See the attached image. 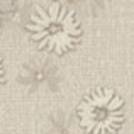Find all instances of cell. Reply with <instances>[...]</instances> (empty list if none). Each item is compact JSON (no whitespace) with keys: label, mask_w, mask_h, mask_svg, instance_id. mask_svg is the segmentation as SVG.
I'll return each instance as SVG.
<instances>
[{"label":"cell","mask_w":134,"mask_h":134,"mask_svg":"<svg viewBox=\"0 0 134 134\" xmlns=\"http://www.w3.org/2000/svg\"><path fill=\"white\" fill-rule=\"evenodd\" d=\"M26 29L37 48L49 54L71 51L82 37V26L75 10L56 2L34 7L29 12Z\"/></svg>","instance_id":"obj_1"},{"label":"cell","mask_w":134,"mask_h":134,"mask_svg":"<svg viewBox=\"0 0 134 134\" xmlns=\"http://www.w3.org/2000/svg\"><path fill=\"white\" fill-rule=\"evenodd\" d=\"M76 121L85 134H115L126 117L124 100L109 87H97L76 105Z\"/></svg>","instance_id":"obj_2"},{"label":"cell","mask_w":134,"mask_h":134,"mask_svg":"<svg viewBox=\"0 0 134 134\" xmlns=\"http://www.w3.org/2000/svg\"><path fill=\"white\" fill-rule=\"evenodd\" d=\"M17 82L29 93H54L63 85V73L51 56L36 54L22 63Z\"/></svg>","instance_id":"obj_3"},{"label":"cell","mask_w":134,"mask_h":134,"mask_svg":"<svg viewBox=\"0 0 134 134\" xmlns=\"http://www.w3.org/2000/svg\"><path fill=\"white\" fill-rule=\"evenodd\" d=\"M44 134H85V132L80 127L75 114L63 110V109H56L46 119Z\"/></svg>","instance_id":"obj_4"},{"label":"cell","mask_w":134,"mask_h":134,"mask_svg":"<svg viewBox=\"0 0 134 134\" xmlns=\"http://www.w3.org/2000/svg\"><path fill=\"white\" fill-rule=\"evenodd\" d=\"M76 7L78 12H82L87 17H97L98 14H102L107 9L110 0H71Z\"/></svg>","instance_id":"obj_5"},{"label":"cell","mask_w":134,"mask_h":134,"mask_svg":"<svg viewBox=\"0 0 134 134\" xmlns=\"http://www.w3.org/2000/svg\"><path fill=\"white\" fill-rule=\"evenodd\" d=\"M17 5H19V0H0V26L15 10Z\"/></svg>","instance_id":"obj_6"},{"label":"cell","mask_w":134,"mask_h":134,"mask_svg":"<svg viewBox=\"0 0 134 134\" xmlns=\"http://www.w3.org/2000/svg\"><path fill=\"white\" fill-rule=\"evenodd\" d=\"M5 78V70H3V61H2V56H0V83L3 82Z\"/></svg>","instance_id":"obj_7"},{"label":"cell","mask_w":134,"mask_h":134,"mask_svg":"<svg viewBox=\"0 0 134 134\" xmlns=\"http://www.w3.org/2000/svg\"><path fill=\"white\" fill-rule=\"evenodd\" d=\"M56 3H59V2H71V0H54Z\"/></svg>","instance_id":"obj_8"}]
</instances>
